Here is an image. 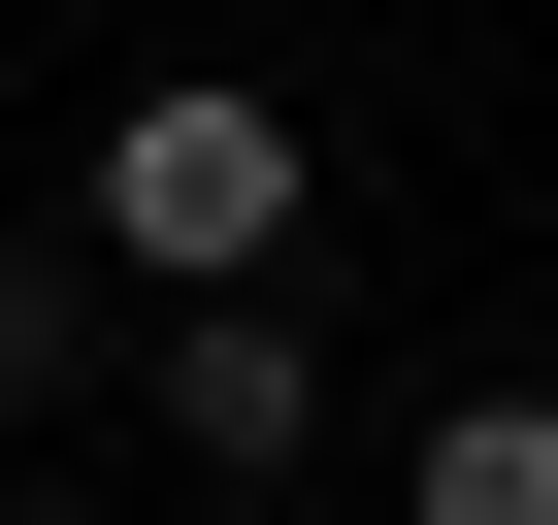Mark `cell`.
Here are the masks:
<instances>
[{"mask_svg":"<svg viewBox=\"0 0 558 525\" xmlns=\"http://www.w3.org/2000/svg\"><path fill=\"white\" fill-rule=\"evenodd\" d=\"M66 230L132 262V296H230V262H296V230H329V164H296V99H263V66H132Z\"/></svg>","mask_w":558,"mask_h":525,"instance_id":"6da1fadb","label":"cell"},{"mask_svg":"<svg viewBox=\"0 0 558 525\" xmlns=\"http://www.w3.org/2000/svg\"><path fill=\"white\" fill-rule=\"evenodd\" d=\"M132 394H165V460H197V492H296V460H329V296H296V262L132 296Z\"/></svg>","mask_w":558,"mask_h":525,"instance_id":"7a4b0ae2","label":"cell"},{"mask_svg":"<svg viewBox=\"0 0 558 525\" xmlns=\"http://www.w3.org/2000/svg\"><path fill=\"white\" fill-rule=\"evenodd\" d=\"M66 394H132V262L99 230H0V427H66Z\"/></svg>","mask_w":558,"mask_h":525,"instance_id":"3957f363","label":"cell"},{"mask_svg":"<svg viewBox=\"0 0 558 525\" xmlns=\"http://www.w3.org/2000/svg\"><path fill=\"white\" fill-rule=\"evenodd\" d=\"M395 525H558V394H525V362L427 394V427H395Z\"/></svg>","mask_w":558,"mask_h":525,"instance_id":"277c9868","label":"cell"},{"mask_svg":"<svg viewBox=\"0 0 558 525\" xmlns=\"http://www.w3.org/2000/svg\"><path fill=\"white\" fill-rule=\"evenodd\" d=\"M0 525H99V492H0Z\"/></svg>","mask_w":558,"mask_h":525,"instance_id":"5b68a950","label":"cell"}]
</instances>
